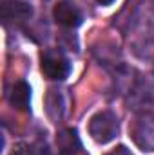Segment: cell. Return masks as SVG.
Masks as SVG:
<instances>
[{
  "instance_id": "cell-1",
  "label": "cell",
  "mask_w": 154,
  "mask_h": 155,
  "mask_svg": "<svg viewBox=\"0 0 154 155\" xmlns=\"http://www.w3.org/2000/svg\"><path fill=\"white\" fill-rule=\"evenodd\" d=\"M118 130H120L118 117L113 112H109V110L94 114V116L91 117V121H89V134L100 144L111 143L118 135Z\"/></svg>"
},
{
  "instance_id": "cell-2",
  "label": "cell",
  "mask_w": 154,
  "mask_h": 155,
  "mask_svg": "<svg viewBox=\"0 0 154 155\" xmlns=\"http://www.w3.org/2000/svg\"><path fill=\"white\" fill-rule=\"evenodd\" d=\"M42 72L49 79L60 81L65 79L71 72V63L69 60L56 49H49L42 54Z\"/></svg>"
},
{
  "instance_id": "cell-3",
  "label": "cell",
  "mask_w": 154,
  "mask_h": 155,
  "mask_svg": "<svg viewBox=\"0 0 154 155\" xmlns=\"http://www.w3.org/2000/svg\"><path fill=\"white\" fill-rule=\"evenodd\" d=\"M53 16L54 20L64 25V27H69V29H75L78 25H82V11L73 0H62L54 5V11H53Z\"/></svg>"
},
{
  "instance_id": "cell-4",
  "label": "cell",
  "mask_w": 154,
  "mask_h": 155,
  "mask_svg": "<svg viewBox=\"0 0 154 155\" xmlns=\"http://www.w3.org/2000/svg\"><path fill=\"white\" fill-rule=\"evenodd\" d=\"M0 16L5 22H26L33 16V7L22 0H4L0 5Z\"/></svg>"
},
{
  "instance_id": "cell-5",
  "label": "cell",
  "mask_w": 154,
  "mask_h": 155,
  "mask_svg": "<svg viewBox=\"0 0 154 155\" xmlns=\"http://www.w3.org/2000/svg\"><path fill=\"white\" fill-rule=\"evenodd\" d=\"M132 137L143 152H154V119L142 117L132 128Z\"/></svg>"
},
{
  "instance_id": "cell-6",
  "label": "cell",
  "mask_w": 154,
  "mask_h": 155,
  "mask_svg": "<svg viewBox=\"0 0 154 155\" xmlns=\"http://www.w3.org/2000/svg\"><path fill=\"white\" fill-rule=\"evenodd\" d=\"M9 103L18 108V110H29V103H31V87L20 79L16 81L11 90H9Z\"/></svg>"
},
{
  "instance_id": "cell-7",
  "label": "cell",
  "mask_w": 154,
  "mask_h": 155,
  "mask_svg": "<svg viewBox=\"0 0 154 155\" xmlns=\"http://www.w3.org/2000/svg\"><path fill=\"white\" fill-rule=\"evenodd\" d=\"M56 143H58V148H60L62 155H73L82 148V143L78 139L76 130H64V132H60L58 137H56Z\"/></svg>"
},
{
  "instance_id": "cell-8",
  "label": "cell",
  "mask_w": 154,
  "mask_h": 155,
  "mask_svg": "<svg viewBox=\"0 0 154 155\" xmlns=\"http://www.w3.org/2000/svg\"><path fill=\"white\" fill-rule=\"evenodd\" d=\"M109 155H132V153H131V152H129L125 146H120L118 150H114L113 153H109Z\"/></svg>"
},
{
  "instance_id": "cell-9",
  "label": "cell",
  "mask_w": 154,
  "mask_h": 155,
  "mask_svg": "<svg viewBox=\"0 0 154 155\" xmlns=\"http://www.w3.org/2000/svg\"><path fill=\"white\" fill-rule=\"evenodd\" d=\"M114 0H98V4H102V5H109V4H113Z\"/></svg>"
}]
</instances>
